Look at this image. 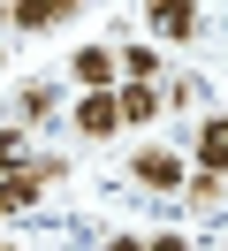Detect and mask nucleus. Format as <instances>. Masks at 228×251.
Wrapping results in <instances>:
<instances>
[{
  "instance_id": "12",
  "label": "nucleus",
  "mask_w": 228,
  "mask_h": 251,
  "mask_svg": "<svg viewBox=\"0 0 228 251\" xmlns=\"http://www.w3.org/2000/svg\"><path fill=\"white\" fill-rule=\"evenodd\" d=\"M145 251H190L182 236H145Z\"/></svg>"
},
{
  "instance_id": "9",
  "label": "nucleus",
  "mask_w": 228,
  "mask_h": 251,
  "mask_svg": "<svg viewBox=\"0 0 228 251\" xmlns=\"http://www.w3.org/2000/svg\"><path fill=\"white\" fill-rule=\"evenodd\" d=\"M114 61H122V84H152L160 76V53L152 46H129V53H114Z\"/></svg>"
},
{
  "instance_id": "13",
  "label": "nucleus",
  "mask_w": 228,
  "mask_h": 251,
  "mask_svg": "<svg viewBox=\"0 0 228 251\" xmlns=\"http://www.w3.org/2000/svg\"><path fill=\"white\" fill-rule=\"evenodd\" d=\"M106 251H145V236H114V244H106Z\"/></svg>"
},
{
  "instance_id": "8",
  "label": "nucleus",
  "mask_w": 228,
  "mask_h": 251,
  "mask_svg": "<svg viewBox=\"0 0 228 251\" xmlns=\"http://www.w3.org/2000/svg\"><path fill=\"white\" fill-rule=\"evenodd\" d=\"M114 107H122V129L152 122V114H160V84H114Z\"/></svg>"
},
{
  "instance_id": "2",
  "label": "nucleus",
  "mask_w": 228,
  "mask_h": 251,
  "mask_svg": "<svg viewBox=\"0 0 228 251\" xmlns=\"http://www.w3.org/2000/svg\"><path fill=\"white\" fill-rule=\"evenodd\" d=\"M182 175H190V160H182V152H167V145L129 152V183H145V190H182Z\"/></svg>"
},
{
  "instance_id": "5",
  "label": "nucleus",
  "mask_w": 228,
  "mask_h": 251,
  "mask_svg": "<svg viewBox=\"0 0 228 251\" xmlns=\"http://www.w3.org/2000/svg\"><path fill=\"white\" fill-rule=\"evenodd\" d=\"M114 129H122L114 92H84V99H76V137H91V145H99V137H114Z\"/></svg>"
},
{
  "instance_id": "14",
  "label": "nucleus",
  "mask_w": 228,
  "mask_h": 251,
  "mask_svg": "<svg viewBox=\"0 0 228 251\" xmlns=\"http://www.w3.org/2000/svg\"><path fill=\"white\" fill-rule=\"evenodd\" d=\"M0 251H15V244H0Z\"/></svg>"
},
{
  "instance_id": "1",
  "label": "nucleus",
  "mask_w": 228,
  "mask_h": 251,
  "mask_svg": "<svg viewBox=\"0 0 228 251\" xmlns=\"http://www.w3.org/2000/svg\"><path fill=\"white\" fill-rule=\"evenodd\" d=\"M69 175V160H23V168L0 175V213H23V205H38L46 190Z\"/></svg>"
},
{
  "instance_id": "11",
  "label": "nucleus",
  "mask_w": 228,
  "mask_h": 251,
  "mask_svg": "<svg viewBox=\"0 0 228 251\" xmlns=\"http://www.w3.org/2000/svg\"><path fill=\"white\" fill-rule=\"evenodd\" d=\"M23 160H30L23 129H15V122H0V175H8V168H23Z\"/></svg>"
},
{
  "instance_id": "6",
  "label": "nucleus",
  "mask_w": 228,
  "mask_h": 251,
  "mask_svg": "<svg viewBox=\"0 0 228 251\" xmlns=\"http://www.w3.org/2000/svg\"><path fill=\"white\" fill-rule=\"evenodd\" d=\"M190 160L205 175H228V114H205L198 122V137H190Z\"/></svg>"
},
{
  "instance_id": "10",
  "label": "nucleus",
  "mask_w": 228,
  "mask_h": 251,
  "mask_svg": "<svg viewBox=\"0 0 228 251\" xmlns=\"http://www.w3.org/2000/svg\"><path fill=\"white\" fill-rule=\"evenodd\" d=\"M182 198H190V205H221V175H205V168L182 175Z\"/></svg>"
},
{
  "instance_id": "3",
  "label": "nucleus",
  "mask_w": 228,
  "mask_h": 251,
  "mask_svg": "<svg viewBox=\"0 0 228 251\" xmlns=\"http://www.w3.org/2000/svg\"><path fill=\"white\" fill-rule=\"evenodd\" d=\"M69 76H76V92H114L122 61H114V46H76L69 53Z\"/></svg>"
},
{
  "instance_id": "7",
  "label": "nucleus",
  "mask_w": 228,
  "mask_h": 251,
  "mask_svg": "<svg viewBox=\"0 0 228 251\" xmlns=\"http://www.w3.org/2000/svg\"><path fill=\"white\" fill-rule=\"evenodd\" d=\"M198 8L205 0H152V31L160 38H198Z\"/></svg>"
},
{
  "instance_id": "4",
  "label": "nucleus",
  "mask_w": 228,
  "mask_h": 251,
  "mask_svg": "<svg viewBox=\"0 0 228 251\" xmlns=\"http://www.w3.org/2000/svg\"><path fill=\"white\" fill-rule=\"evenodd\" d=\"M0 16H8V31L38 38V31H53V23H69V16H76V0H8Z\"/></svg>"
}]
</instances>
